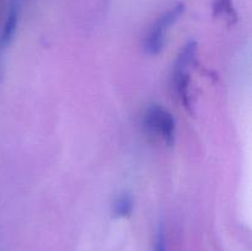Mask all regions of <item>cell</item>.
Returning <instances> with one entry per match:
<instances>
[{
  "instance_id": "cell-3",
  "label": "cell",
  "mask_w": 252,
  "mask_h": 251,
  "mask_svg": "<svg viewBox=\"0 0 252 251\" xmlns=\"http://www.w3.org/2000/svg\"><path fill=\"white\" fill-rule=\"evenodd\" d=\"M184 11V5H176L172 9H170L169 11L165 12L164 15H161L157 20V22L153 25L144 42V49L149 56H157V54H159L162 51L167 31L181 17Z\"/></svg>"
},
{
  "instance_id": "cell-4",
  "label": "cell",
  "mask_w": 252,
  "mask_h": 251,
  "mask_svg": "<svg viewBox=\"0 0 252 251\" xmlns=\"http://www.w3.org/2000/svg\"><path fill=\"white\" fill-rule=\"evenodd\" d=\"M19 19H20L19 2L14 1L11 6H10L6 20H5L4 26H2L1 36H0V46L1 47H7L10 43H11L12 38H14L15 36V32H16L17 25H19Z\"/></svg>"
},
{
  "instance_id": "cell-5",
  "label": "cell",
  "mask_w": 252,
  "mask_h": 251,
  "mask_svg": "<svg viewBox=\"0 0 252 251\" xmlns=\"http://www.w3.org/2000/svg\"><path fill=\"white\" fill-rule=\"evenodd\" d=\"M134 201L129 193H122L112 204V214L115 218H127L132 214Z\"/></svg>"
},
{
  "instance_id": "cell-2",
  "label": "cell",
  "mask_w": 252,
  "mask_h": 251,
  "mask_svg": "<svg viewBox=\"0 0 252 251\" xmlns=\"http://www.w3.org/2000/svg\"><path fill=\"white\" fill-rule=\"evenodd\" d=\"M197 54V43L194 41H189L182 47L179 57L176 59L172 74V85L176 90L181 102L189 107V69L196 59Z\"/></svg>"
},
{
  "instance_id": "cell-1",
  "label": "cell",
  "mask_w": 252,
  "mask_h": 251,
  "mask_svg": "<svg viewBox=\"0 0 252 251\" xmlns=\"http://www.w3.org/2000/svg\"><path fill=\"white\" fill-rule=\"evenodd\" d=\"M143 125L149 133L164 140L167 145H172L176 135V121L172 113L162 106L150 105L145 110Z\"/></svg>"
},
{
  "instance_id": "cell-6",
  "label": "cell",
  "mask_w": 252,
  "mask_h": 251,
  "mask_svg": "<svg viewBox=\"0 0 252 251\" xmlns=\"http://www.w3.org/2000/svg\"><path fill=\"white\" fill-rule=\"evenodd\" d=\"M155 251H167L166 249V233H165L164 225L159 226L157 235V243H155Z\"/></svg>"
}]
</instances>
